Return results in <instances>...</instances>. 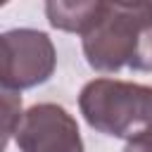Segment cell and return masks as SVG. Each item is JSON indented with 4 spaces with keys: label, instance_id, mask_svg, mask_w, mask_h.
<instances>
[{
    "label": "cell",
    "instance_id": "cell-5",
    "mask_svg": "<svg viewBox=\"0 0 152 152\" xmlns=\"http://www.w3.org/2000/svg\"><path fill=\"white\" fill-rule=\"evenodd\" d=\"M100 10V0H50L45 2V17L52 28L78 33L83 36L90 24L95 21V14Z\"/></svg>",
    "mask_w": 152,
    "mask_h": 152
},
{
    "label": "cell",
    "instance_id": "cell-4",
    "mask_svg": "<svg viewBox=\"0 0 152 152\" xmlns=\"http://www.w3.org/2000/svg\"><path fill=\"white\" fill-rule=\"evenodd\" d=\"M14 142L19 152H83V138L74 114L55 102L28 107L14 133Z\"/></svg>",
    "mask_w": 152,
    "mask_h": 152
},
{
    "label": "cell",
    "instance_id": "cell-3",
    "mask_svg": "<svg viewBox=\"0 0 152 152\" xmlns=\"http://www.w3.org/2000/svg\"><path fill=\"white\" fill-rule=\"evenodd\" d=\"M2 90L21 93L50 81L57 69L52 38L38 28H12L0 36Z\"/></svg>",
    "mask_w": 152,
    "mask_h": 152
},
{
    "label": "cell",
    "instance_id": "cell-2",
    "mask_svg": "<svg viewBox=\"0 0 152 152\" xmlns=\"http://www.w3.org/2000/svg\"><path fill=\"white\" fill-rule=\"evenodd\" d=\"M78 109L93 131L128 142L152 131V86L93 78L78 93Z\"/></svg>",
    "mask_w": 152,
    "mask_h": 152
},
{
    "label": "cell",
    "instance_id": "cell-7",
    "mask_svg": "<svg viewBox=\"0 0 152 152\" xmlns=\"http://www.w3.org/2000/svg\"><path fill=\"white\" fill-rule=\"evenodd\" d=\"M124 152H152V131L142 133V135H138L133 140H128L126 147H124Z\"/></svg>",
    "mask_w": 152,
    "mask_h": 152
},
{
    "label": "cell",
    "instance_id": "cell-1",
    "mask_svg": "<svg viewBox=\"0 0 152 152\" xmlns=\"http://www.w3.org/2000/svg\"><path fill=\"white\" fill-rule=\"evenodd\" d=\"M88 66L97 74L152 71V2H102L81 36Z\"/></svg>",
    "mask_w": 152,
    "mask_h": 152
},
{
    "label": "cell",
    "instance_id": "cell-6",
    "mask_svg": "<svg viewBox=\"0 0 152 152\" xmlns=\"http://www.w3.org/2000/svg\"><path fill=\"white\" fill-rule=\"evenodd\" d=\"M2 112H5V145L14 138L19 124H21V97L19 93L2 90Z\"/></svg>",
    "mask_w": 152,
    "mask_h": 152
}]
</instances>
